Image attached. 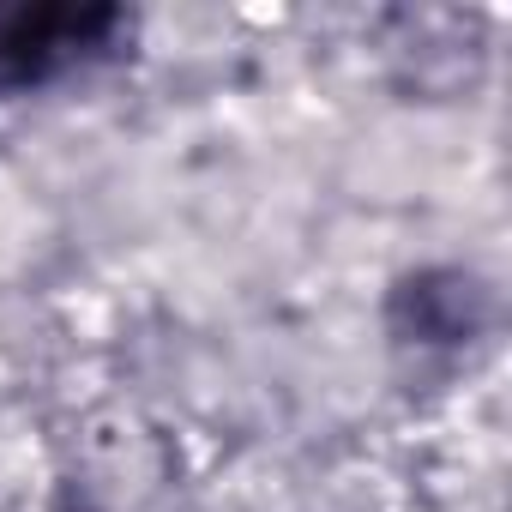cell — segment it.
I'll return each mask as SVG.
<instances>
[{
    "mask_svg": "<svg viewBox=\"0 0 512 512\" xmlns=\"http://www.w3.org/2000/svg\"><path fill=\"white\" fill-rule=\"evenodd\" d=\"M121 31L127 13L115 7H0V97L109 55Z\"/></svg>",
    "mask_w": 512,
    "mask_h": 512,
    "instance_id": "1",
    "label": "cell"
}]
</instances>
